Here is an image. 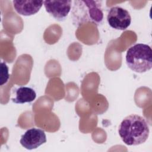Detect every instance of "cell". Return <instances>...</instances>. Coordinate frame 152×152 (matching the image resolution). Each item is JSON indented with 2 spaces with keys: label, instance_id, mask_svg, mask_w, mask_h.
<instances>
[{
  "label": "cell",
  "instance_id": "obj_9",
  "mask_svg": "<svg viewBox=\"0 0 152 152\" xmlns=\"http://www.w3.org/2000/svg\"><path fill=\"white\" fill-rule=\"evenodd\" d=\"M9 73H8V67L7 64L1 62V79H0V85L3 86L6 84L9 79Z\"/></svg>",
  "mask_w": 152,
  "mask_h": 152
},
{
  "label": "cell",
  "instance_id": "obj_2",
  "mask_svg": "<svg viewBox=\"0 0 152 152\" xmlns=\"http://www.w3.org/2000/svg\"><path fill=\"white\" fill-rule=\"evenodd\" d=\"M72 10V18L75 24L80 26L91 22L99 25L103 21V13L101 1H74Z\"/></svg>",
  "mask_w": 152,
  "mask_h": 152
},
{
  "label": "cell",
  "instance_id": "obj_1",
  "mask_svg": "<svg viewBox=\"0 0 152 152\" xmlns=\"http://www.w3.org/2000/svg\"><path fill=\"white\" fill-rule=\"evenodd\" d=\"M118 133L122 141L128 145H138L146 141L150 133L145 119L131 114L125 117L119 126Z\"/></svg>",
  "mask_w": 152,
  "mask_h": 152
},
{
  "label": "cell",
  "instance_id": "obj_5",
  "mask_svg": "<svg viewBox=\"0 0 152 152\" xmlns=\"http://www.w3.org/2000/svg\"><path fill=\"white\" fill-rule=\"evenodd\" d=\"M46 141V135L44 131L39 128H32L21 136L20 142L24 148L31 150L37 148Z\"/></svg>",
  "mask_w": 152,
  "mask_h": 152
},
{
  "label": "cell",
  "instance_id": "obj_8",
  "mask_svg": "<svg viewBox=\"0 0 152 152\" xmlns=\"http://www.w3.org/2000/svg\"><path fill=\"white\" fill-rule=\"evenodd\" d=\"M36 97L35 91L28 87H20L15 91V97L12 99L14 103L23 104L33 102Z\"/></svg>",
  "mask_w": 152,
  "mask_h": 152
},
{
  "label": "cell",
  "instance_id": "obj_6",
  "mask_svg": "<svg viewBox=\"0 0 152 152\" xmlns=\"http://www.w3.org/2000/svg\"><path fill=\"white\" fill-rule=\"evenodd\" d=\"M72 1H45L43 5L46 11L56 20L62 21L66 18L71 9Z\"/></svg>",
  "mask_w": 152,
  "mask_h": 152
},
{
  "label": "cell",
  "instance_id": "obj_7",
  "mask_svg": "<svg viewBox=\"0 0 152 152\" xmlns=\"http://www.w3.org/2000/svg\"><path fill=\"white\" fill-rule=\"evenodd\" d=\"M13 7L15 11L24 16H30L36 14L42 7L43 1H13Z\"/></svg>",
  "mask_w": 152,
  "mask_h": 152
},
{
  "label": "cell",
  "instance_id": "obj_4",
  "mask_svg": "<svg viewBox=\"0 0 152 152\" xmlns=\"http://www.w3.org/2000/svg\"><path fill=\"white\" fill-rule=\"evenodd\" d=\"M107 21L109 25L116 30H126L131 24V17L125 9L115 6L112 7L107 14Z\"/></svg>",
  "mask_w": 152,
  "mask_h": 152
},
{
  "label": "cell",
  "instance_id": "obj_3",
  "mask_svg": "<svg viewBox=\"0 0 152 152\" xmlns=\"http://www.w3.org/2000/svg\"><path fill=\"white\" fill-rule=\"evenodd\" d=\"M126 63L132 71L145 72L152 68V50L150 46L137 43L131 46L126 52Z\"/></svg>",
  "mask_w": 152,
  "mask_h": 152
}]
</instances>
